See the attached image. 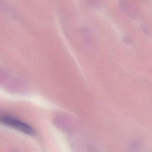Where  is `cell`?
Returning a JSON list of instances; mask_svg holds the SVG:
<instances>
[{
	"mask_svg": "<svg viewBox=\"0 0 152 152\" xmlns=\"http://www.w3.org/2000/svg\"><path fill=\"white\" fill-rule=\"evenodd\" d=\"M119 5L124 12L132 19H135L140 15V10L138 7L133 3L126 1L121 0Z\"/></svg>",
	"mask_w": 152,
	"mask_h": 152,
	"instance_id": "7a4b0ae2",
	"label": "cell"
},
{
	"mask_svg": "<svg viewBox=\"0 0 152 152\" xmlns=\"http://www.w3.org/2000/svg\"><path fill=\"white\" fill-rule=\"evenodd\" d=\"M141 147L140 143L139 142H137V141H135L132 143H131L130 146V150L131 152H138Z\"/></svg>",
	"mask_w": 152,
	"mask_h": 152,
	"instance_id": "277c9868",
	"label": "cell"
},
{
	"mask_svg": "<svg viewBox=\"0 0 152 152\" xmlns=\"http://www.w3.org/2000/svg\"><path fill=\"white\" fill-rule=\"evenodd\" d=\"M86 2L92 8L98 9L102 6V0H86Z\"/></svg>",
	"mask_w": 152,
	"mask_h": 152,
	"instance_id": "3957f363",
	"label": "cell"
},
{
	"mask_svg": "<svg viewBox=\"0 0 152 152\" xmlns=\"http://www.w3.org/2000/svg\"><path fill=\"white\" fill-rule=\"evenodd\" d=\"M124 40L126 43H131L130 39H129V38L128 37H125V39H124Z\"/></svg>",
	"mask_w": 152,
	"mask_h": 152,
	"instance_id": "8992f818",
	"label": "cell"
},
{
	"mask_svg": "<svg viewBox=\"0 0 152 152\" xmlns=\"http://www.w3.org/2000/svg\"><path fill=\"white\" fill-rule=\"evenodd\" d=\"M83 33L86 41H87L88 43L92 42V36L90 30L88 28H86L83 30Z\"/></svg>",
	"mask_w": 152,
	"mask_h": 152,
	"instance_id": "5b68a950",
	"label": "cell"
},
{
	"mask_svg": "<svg viewBox=\"0 0 152 152\" xmlns=\"http://www.w3.org/2000/svg\"><path fill=\"white\" fill-rule=\"evenodd\" d=\"M0 121L14 129L27 134H34V129L28 124L10 115H0Z\"/></svg>",
	"mask_w": 152,
	"mask_h": 152,
	"instance_id": "6da1fadb",
	"label": "cell"
}]
</instances>
